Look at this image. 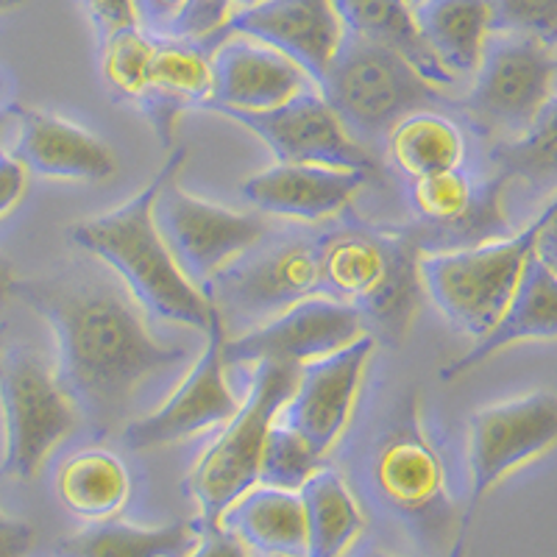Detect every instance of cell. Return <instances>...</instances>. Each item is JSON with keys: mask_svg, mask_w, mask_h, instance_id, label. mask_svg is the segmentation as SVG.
Segmentation results:
<instances>
[{"mask_svg": "<svg viewBox=\"0 0 557 557\" xmlns=\"http://www.w3.org/2000/svg\"><path fill=\"white\" fill-rule=\"evenodd\" d=\"M491 165L502 182L521 184L532 196L557 193V92L539 121L521 137L502 139L491 148Z\"/></svg>", "mask_w": 557, "mask_h": 557, "instance_id": "cell-30", "label": "cell"}, {"mask_svg": "<svg viewBox=\"0 0 557 557\" xmlns=\"http://www.w3.org/2000/svg\"><path fill=\"white\" fill-rule=\"evenodd\" d=\"M535 257L557 273V193L541 212L539 240H535Z\"/></svg>", "mask_w": 557, "mask_h": 557, "instance_id": "cell-40", "label": "cell"}, {"mask_svg": "<svg viewBox=\"0 0 557 557\" xmlns=\"http://www.w3.org/2000/svg\"><path fill=\"white\" fill-rule=\"evenodd\" d=\"M223 37H251L305 70L321 87L346 28L332 0H260L240 7L212 37L207 51H212Z\"/></svg>", "mask_w": 557, "mask_h": 557, "instance_id": "cell-17", "label": "cell"}, {"mask_svg": "<svg viewBox=\"0 0 557 557\" xmlns=\"http://www.w3.org/2000/svg\"><path fill=\"white\" fill-rule=\"evenodd\" d=\"M385 151L391 165L412 182L462 168L466 137L460 126L444 114L418 109L385 134Z\"/></svg>", "mask_w": 557, "mask_h": 557, "instance_id": "cell-29", "label": "cell"}, {"mask_svg": "<svg viewBox=\"0 0 557 557\" xmlns=\"http://www.w3.org/2000/svg\"><path fill=\"white\" fill-rule=\"evenodd\" d=\"M212 98V57L201 42L157 37L148 70V89L139 109L157 128L162 146L171 151L173 132L184 109L207 107Z\"/></svg>", "mask_w": 557, "mask_h": 557, "instance_id": "cell-21", "label": "cell"}, {"mask_svg": "<svg viewBox=\"0 0 557 557\" xmlns=\"http://www.w3.org/2000/svg\"><path fill=\"white\" fill-rule=\"evenodd\" d=\"M0 96H3V78H0Z\"/></svg>", "mask_w": 557, "mask_h": 557, "instance_id": "cell-47", "label": "cell"}, {"mask_svg": "<svg viewBox=\"0 0 557 557\" xmlns=\"http://www.w3.org/2000/svg\"><path fill=\"white\" fill-rule=\"evenodd\" d=\"M184 159V148H171L165 165L137 196L103 215L73 223L67 237L84 253L103 262L143 310L159 321L182 323L207 335L215 305L184 276L153 221L159 190L168 178L178 176Z\"/></svg>", "mask_w": 557, "mask_h": 557, "instance_id": "cell-2", "label": "cell"}, {"mask_svg": "<svg viewBox=\"0 0 557 557\" xmlns=\"http://www.w3.org/2000/svg\"><path fill=\"white\" fill-rule=\"evenodd\" d=\"M315 253L318 290L355 307L376 343L399 346L424 298L418 271L424 251L410 228L341 223L315 237Z\"/></svg>", "mask_w": 557, "mask_h": 557, "instance_id": "cell-4", "label": "cell"}, {"mask_svg": "<svg viewBox=\"0 0 557 557\" xmlns=\"http://www.w3.org/2000/svg\"><path fill=\"white\" fill-rule=\"evenodd\" d=\"M557 446V393L530 391L474 410L469 418V505L471 516L505 476Z\"/></svg>", "mask_w": 557, "mask_h": 557, "instance_id": "cell-11", "label": "cell"}, {"mask_svg": "<svg viewBox=\"0 0 557 557\" xmlns=\"http://www.w3.org/2000/svg\"><path fill=\"white\" fill-rule=\"evenodd\" d=\"M412 14L432 57L455 78L471 76L494 34L491 0H418Z\"/></svg>", "mask_w": 557, "mask_h": 557, "instance_id": "cell-24", "label": "cell"}, {"mask_svg": "<svg viewBox=\"0 0 557 557\" xmlns=\"http://www.w3.org/2000/svg\"><path fill=\"white\" fill-rule=\"evenodd\" d=\"M524 341H557V273L535 253L527 262L524 276L499 323L485 337L474 341L466 355L441 368V380H460L507 346Z\"/></svg>", "mask_w": 557, "mask_h": 557, "instance_id": "cell-22", "label": "cell"}, {"mask_svg": "<svg viewBox=\"0 0 557 557\" xmlns=\"http://www.w3.org/2000/svg\"><path fill=\"white\" fill-rule=\"evenodd\" d=\"M9 121V112H3V114H0V132H3V123H7Z\"/></svg>", "mask_w": 557, "mask_h": 557, "instance_id": "cell-45", "label": "cell"}, {"mask_svg": "<svg viewBox=\"0 0 557 557\" xmlns=\"http://www.w3.org/2000/svg\"><path fill=\"white\" fill-rule=\"evenodd\" d=\"M221 527L257 557H307L305 505L296 491L253 485L221 516Z\"/></svg>", "mask_w": 557, "mask_h": 557, "instance_id": "cell-23", "label": "cell"}, {"mask_svg": "<svg viewBox=\"0 0 557 557\" xmlns=\"http://www.w3.org/2000/svg\"><path fill=\"white\" fill-rule=\"evenodd\" d=\"M539 228L541 215L519 235L455 251H424L418 262L424 296H430L457 332L480 341L505 315L527 262L535 253Z\"/></svg>", "mask_w": 557, "mask_h": 557, "instance_id": "cell-5", "label": "cell"}, {"mask_svg": "<svg viewBox=\"0 0 557 557\" xmlns=\"http://www.w3.org/2000/svg\"><path fill=\"white\" fill-rule=\"evenodd\" d=\"M307 521V557H346L366 530V513L348 482L323 466L298 491Z\"/></svg>", "mask_w": 557, "mask_h": 557, "instance_id": "cell-28", "label": "cell"}, {"mask_svg": "<svg viewBox=\"0 0 557 557\" xmlns=\"http://www.w3.org/2000/svg\"><path fill=\"white\" fill-rule=\"evenodd\" d=\"M201 524L173 521L137 527L123 521H92L57 544V557H187L198 544Z\"/></svg>", "mask_w": 557, "mask_h": 557, "instance_id": "cell-26", "label": "cell"}, {"mask_svg": "<svg viewBox=\"0 0 557 557\" xmlns=\"http://www.w3.org/2000/svg\"><path fill=\"white\" fill-rule=\"evenodd\" d=\"M301 366L285 360H260L251 391L240 410L223 424L187 476L198 505V524H221V516L260 480V457L268 430L293 396Z\"/></svg>", "mask_w": 557, "mask_h": 557, "instance_id": "cell-7", "label": "cell"}, {"mask_svg": "<svg viewBox=\"0 0 557 557\" xmlns=\"http://www.w3.org/2000/svg\"><path fill=\"white\" fill-rule=\"evenodd\" d=\"M315 293H321L315 240L298 237L271 246L257 243L221 268L207 287V298L215 305L223 326H237L240 332L271 321Z\"/></svg>", "mask_w": 557, "mask_h": 557, "instance_id": "cell-10", "label": "cell"}, {"mask_svg": "<svg viewBox=\"0 0 557 557\" xmlns=\"http://www.w3.org/2000/svg\"><path fill=\"white\" fill-rule=\"evenodd\" d=\"M28 190V168L0 146V218H7Z\"/></svg>", "mask_w": 557, "mask_h": 557, "instance_id": "cell-36", "label": "cell"}, {"mask_svg": "<svg viewBox=\"0 0 557 557\" xmlns=\"http://www.w3.org/2000/svg\"><path fill=\"white\" fill-rule=\"evenodd\" d=\"M318 92L351 137L374 151L401 117L441 101V87L426 82L399 51L348 32Z\"/></svg>", "mask_w": 557, "mask_h": 557, "instance_id": "cell-6", "label": "cell"}, {"mask_svg": "<svg viewBox=\"0 0 557 557\" xmlns=\"http://www.w3.org/2000/svg\"><path fill=\"white\" fill-rule=\"evenodd\" d=\"M187 557H257V555H253V552L248 549L237 535L223 530L221 524H212V527H201L196 549H193Z\"/></svg>", "mask_w": 557, "mask_h": 557, "instance_id": "cell-38", "label": "cell"}, {"mask_svg": "<svg viewBox=\"0 0 557 557\" xmlns=\"http://www.w3.org/2000/svg\"><path fill=\"white\" fill-rule=\"evenodd\" d=\"M3 357H7V346H3V330H0V366H3Z\"/></svg>", "mask_w": 557, "mask_h": 557, "instance_id": "cell-44", "label": "cell"}, {"mask_svg": "<svg viewBox=\"0 0 557 557\" xmlns=\"http://www.w3.org/2000/svg\"><path fill=\"white\" fill-rule=\"evenodd\" d=\"M366 323L355 307L341 305L335 298L315 293L271 321L240 332L223 343L226 366H246L260 360H285L296 366H307L321 357H330L357 337L366 335Z\"/></svg>", "mask_w": 557, "mask_h": 557, "instance_id": "cell-15", "label": "cell"}, {"mask_svg": "<svg viewBox=\"0 0 557 557\" xmlns=\"http://www.w3.org/2000/svg\"><path fill=\"white\" fill-rule=\"evenodd\" d=\"M218 114L257 134L271 148L276 162L346 168V171L366 173L371 182L382 178V165L374 148L362 146L360 139L351 137V132L343 126L335 109L318 89H310L285 107L268 109V112L221 109Z\"/></svg>", "mask_w": 557, "mask_h": 557, "instance_id": "cell-13", "label": "cell"}, {"mask_svg": "<svg viewBox=\"0 0 557 557\" xmlns=\"http://www.w3.org/2000/svg\"><path fill=\"white\" fill-rule=\"evenodd\" d=\"M209 57L212 98L203 107L209 112H268L318 89L293 59L251 37H223Z\"/></svg>", "mask_w": 557, "mask_h": 557, "instance_id": "cell-18", "label": "cell"}, {"mask_svg": "<svg viewBox=\"0 0 557 557\" xmlns=\"http://www.w3.org/2000/svg\"><path fill=\"white\" fill-rule=\"evenodd\" d=\"M243 7V0H190L182 17L176 20L171 37L193 39L207 48L232 14Z\"/></svg>", "mask_w": 557, "mask_h": 557, "instance_id": "cell-34", "label": "cell"}, {"mask_svg": "<svg viewBox=\"0 0 557 557\" xmlns=\"http://www.w3.org/2000/svg\"><path fill=\"white\" fill-rule=\"evenodd\" d=\"M9 121L17 126L14 157L42 178L101 184L117 176L112 148L84 126L42 109L12 107Z\"/></svg>", "mask_w": 557, "mask_h": 557, "instance_id": "cell-19", "label": "cell"}, {"mask_svg": "<svg viewBox=\"0 0 557 557\" xmlns=\"http://www.w3.org/2000/svg\"><path fill=\"white\" fill-rule=\"evenodd\" d=\"M3 469L14 480H34L82 416L59 385L57 371L32 348H9L0 366Z\"/></svg>", "mask_w": 557, "mask_h": 557, "instance_id": "cell-9", "label": "cell"}, {"mask_svg": "<svg viewBox=\"0 0 557 557\" xmlns=\"http://www.w3.org/2000/svg\"><path fill=\"white\" fill-rule=\"evenodd\" d=\"M53 332L57 380L84 424L107 437L132 421L139 393L176 371L190 351L159 341L146 310L109 273L73 268L14 285Z\"/></svg>", "mask_w": 557, "mask_h": 557, "instance_id": "cell-1", "label": "cell"}, {"mask_svg": "<svg viewBox=\"0 0 557 557\" xmlns=\"http://www.w3.org/2000/svg\"><path fill=\"white\" fill-rule=\"evenodd\" d=\"M157 37L139 26L117 28L101 39V76L117 101L139 107L148 89V70Z\"/></svg>", "mask_w": 557, "mask_h": 557, "instance_id": "cell-31", "label": "cell"}, {"mask_svg": "<svg viewBox=\"0 0 557 557\" xmlns=\"http://www.w3.org/2000/svg\"><path fill=\"white\" fill-rule=\"evenodd\" d=\"M374 351L376 337L366 332L335 355L301 366L278 421L293 426L321 457L330 455L351 424Z\"/></svg>", "mask_w": 557, "mask_h": 557, "instance_id": "cell-16", "label": "cell"}, {"mask_svg": "<svg viewBox=\"0 0 557 557\" xmlns=\"http://www.w3.org/2000/svg\"><path fill=\"white\" fill-rule=\"evenodd\" d=\"M555 51H557V48H555Z\"/></svg>", "mask_w": 557, "mask_h": 557, "instance_id": "cell-49", "label": "cell"}, {"mask_svg": "<svg viewBox=\"0 0 557 557\" xmlns=\"http://www.w3.org/2000/svg\"><path fill=\"white\" fill-rule=\"evenodd\" d=\"M323 469V457L307 444L285 421H273L268 430L260 457V480L257 485L278 487V491H301L312 474Z\"/></svg>", "mask_w": 557, "mask_h": 557, "instance_id": "cell-32", "label": "cell"}, {"mask_svg": "<svg viewBox=\"0 0 557 557\" xmlns=\"http://www.w3.org/2000/svg\"><path fill=\"white\" fill-rule=\"evenodd\" d=\"M343 20V28L355 37L371 39L399 51L412 67L435 87H451L457 82L444 64L432 57L416 26V14L407 0H332Z\"/></svg>", "mask_w": 557, "mask_h": 557, "instance_id": "cell-25", "label": "cell"}, {"mask_svg": "<svg viewBox=\"0 0 557 557\" xmlns=\"http://www.w3.org/2000/svg\"><path fill=\"white\" fill-rule=\"evenodd\" d=\"M471 89L460 98L476 132L516 139L539 121L557 92V51L521 34H491Z\"/></svg>", "mask_w": 557, "mask_h": 557, "instance_id": "cell-8", "label": "cell"}, {"mask_svg": "<svg viewBox=\"0 0 557 557\" xmlns=\"http://www.w3.org/2000/svg\"><path fill=\"white\" fill-rule=\"evenodd\" d=\"M251 3H260V0H243V7H251Z\"/></svg>", "mask_w": 557, "mask_h": 557, "instance_id": "cell-46", "label": "cell"}, {"mask_svg": "<svg viewBox=\"0 0 557 557\" xmlns=\"http://www.w3.org/2000/svg\"><path fill=\"white\" fill-rule=\"evenodd\" d=\"M355 557H399V555H391V552L380 549V546H362Z\"/></svg>", "mask_w": 557, "mask_h": 557, "instance_id": "cell-42", "label": "cell"}, {"mask_svg": "<svg viewBox=\"0 0 557 557\" xmlns=\"http://www.w3.org/2000/svg\"><path fill=\"white\" fill-rule=\"evenodd\" d=\"M23 7V0H0V14L12 12V9Z\"/></svg>", "mask_w": 557, "mask_h": 557, "instance_id": "cell-43", "label": "cell"}, {"mask_svg": "<svg viewBox=\"0 0 557 557\" xmlns=\"http://www.w3.org/2000/svg\"><path fill=\"white\" fill-rule=\"evenodd\" d=\"M176 178H168L159 190L153 221L184 276L207 296L212 276L248 248L265 240L271 226L262 215L235 212L184 193Z\"/></svg>", "mask_w": 557, "mask_h": 557, "instance_id": "cell-12", "label": "cell"}, {"mask_svg": "<svg viewBox=\"0 0 557 557\" xmlns=\"http://www.w3.org/2000/svg\"><path fill=\"white\" fill-rule=\"evenodd\" d=\"M407 3H410V7H416V3H418V0H407Z\"/></svg>", "mask_w": 557, "mask_h": 557, "instance_id": "cell-48", "label": "cell"}, {"mask_svg": "<svg viewBox=\"0 0 557 557\" xmlns=\"http://www.w3.org/2000/svg\"><path fill=\"white\" fill-rule=\"evenodd\" d=\"M82 3L101 39L107 37V34L117 32V28L137 26L132 0H82Z\"/></svg>", "mask_w": 557, "mask_h": 557, "instance_id": "cell-37", "label": "cell"}, {"mask_svg": "<svg viewBox=\"0 0 557 557\" xmlns=\"http://www.w3.org/2000/svg\"><path fill=\"white\" fill-rule=\"evenodd\" d=\"M34 544H37L34 527L0 510V557H28Z\"/></svg>", "mask_w": 557, "mask_h": 557, "instance_id": "cell-39", "label": "cell"}, {"mask_svg": "<svg viewBox=\"0 0 557 557\" xmlns=\"http://www.w3.org/2000/svg\"><path fill=\"white\" fill-rule=\"evenodd\" d=\"M190 0H132L134 20L143 32L153 37H171L176 20Z\"/></svg>", "mask_w": 557, "mask_h": 557, "instance_id": "cell-35", "label": "cell"}, {"mask_svg": "<svg viewBox=\"0 0 557 557\" xmlns=\"http://www.w3.org/2000/svg\"><path fill=\"white\" fill-rule=\"evenodd\" d=\"M494 34H521L557 48V0H491Z\"/></svg>", "mask_w": 557, "mask_h": 557, "instance_id": "cell-33", "label": "cell"}, {"mask_svg": "<svg viewBox=\"0 0 557 557\" xmlns=\"http://www.w3.org/2000/svg\"><path fill=\"white\" fill-rule=\"evenodd\" d=\"M371 178L360 171L276 162L246 178L240 193L257 212L296 221H326L341 215Z\"/></svg>", "mask_w": 557, "mask_h": 557, "instance_id": "cell-20", "label": "cell"}, {"mask_svg": "<svg viewBox=\"0 0 557 557\" xmlns=\"http://www.w3.org/2000/svg\"><path fill=\"white\" fill-rule=\"evenodd\" d=\"M223 343H226V326L221 315H212L207 330V346L196 366L184 374L176 391L148 416L132 418L121 430L123 444L134 451L159 449L187 437H196L212 426L226 424L228 418L240 410L235 391L226 380V360H223Z\"/></svg>", "mask_w": 557, "mask_h": 557, "instance_id": "cell-14", "label": "cell"}, {"mask_svg": "<svg viewBox=\"0 0 557 557\" xmlns=\"http://www.w3.org/2000/svg\"><path fill=\"white\" fill-rule=\"evenodd\" d=\"M368 496L426 549L457 557L466 519L446 480L444 457L421 418L418 393H405L366 451Z\"/></svg>", "mask_w": 557, "mask_h": 557, "instance_id": "cell-3", "label": "cell"}, {"mask_svg": "<svg viewBox=\"0 0 557 557\" xmlns=\"http://www.w3.org/2000/svg\"><path fill=\"white\" fill-rule=\"evenodd\" d=\"M132 494L126 462L107 449H84L57 471V496L64 510L84 521H107L121 513Z\"/></svg>", "mask_w": 557, "mask_h": 557, "instance_id": "cell-27", "label": "cell"}, {"mask_svg": "<svg viewBox=\"0 0 557 557\" xmlns=\"http://www.w3.org/2000/svg\"><path fill=\"white\" fill-rule=\"evenodd\" d=\"M14 285H17V273H14L12 262H9L7 257H0V310H3L9 298L14 296Z\"/></svg>", "mask_w": 557, "mask_h": 557, "instance_id": "cell-41", "label": "cell"}]
</instances>
